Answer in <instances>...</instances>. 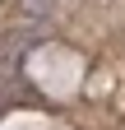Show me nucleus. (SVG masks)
I'll list each match as a JSON object with an SVG mask.
<instances>
[{
    "label": "nucleus",
    "mask_w": 125,
    "mask_h": 130,
    "mask_svg": "<svg viewBox=\"0 0 125 130\" xmlns=\"http://www.w3.org/2000/svg\"><path fill=\"white\" fill-rule=\"evenodd\" d=\"M56 9V0H19V14L23 19H46Z\"/></svg>",
    "instance_id": "obj_1"
}]
</instances>
